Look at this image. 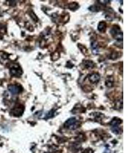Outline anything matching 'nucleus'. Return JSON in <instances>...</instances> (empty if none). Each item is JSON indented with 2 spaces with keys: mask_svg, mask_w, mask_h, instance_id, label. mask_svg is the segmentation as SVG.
<instances>
[{
  "mask_svg": "<svg viewBox=\"0 0 136 153\" xmlns=\"http://www.w3.org/2000/svg\"><path fill=\"white\" fill-rule=\"evenodd\" d=\"M84 64L86 68H92L95 66L94 63L90 60H85L84 61Z\"/></svg>",
  "mask_w": 136,
  "mask_h": 153,
  "instance_id": "9",
  "label": "nucleus"
},
{
  "mask_svg": "<svg viewBox=\"0 0 136 153\" xmlns=\"http://www.w3.org/2000/svg\"><path fill=\"white\" fill-rule=\"evenodd\" d=\"M79 7V5H78V4H77V3H75V2H73L71 4H70L69 6V9L71 10H76Z\"/></svg>",
  "mask_w": 136,
  "mask_h": 153,
  "instance_id": "12",
  "label": "nucleus"
},
{
  "mask_svg": "<svg viewBox=\"0 0 136 153\" xmlns=\"http://www.w3.org/2000/svg\"><path fill=\"white\" fill-rule=\"evenodd\" d=\"M24 111V107L21 105H18L14 107L11 111L12 115L15 117H19L22 115Z\"/></svg>",
  "mask_w": 136,
  "mask_h": 153,
  "instance_id": "5",
  "label": "nucleus"
},
{
  "mask_svg": "<svg viewBox=\"0 0 136 153\" xmlns=\"http://www.w3.org/2000/svg\"><path fill=\"white\" fill-rule=\"evenodd\" d=\"M64 126L66 128L70 130L75 129L78 126V122L75 117H71L66 121Z\"/></svg>",
  "mask_w": 136,
  "mask_h": 153,
  "instance_id": "3",
  "label": "nucleus"
},
{
  "mask_svg": "<svg viewBox=\"0 0 136 153\" xmlns=\"http://www.w3.org/2000/svg\"><path fill=\"white\" fill-rule=\"evenodd\" d=\"M8 90L11 94L16 95L21 93L23 90V88L20 84H9L8 86Z\"/></svg>",
  "mask_w": 136,
  "mask_h": 153,
  "instance_id": "4",
  "label": "nucleus"
},
{
  "mask_svg": "<svg viewBox=\"0 0 136 153\" xmlns=\"http://www.w3.org/2000/svg\"><path fill=\"white\" fill-rule=\"evenodd\" d=\"M100 75L97 73H93L88 76V79L93 84H96L100 80Z\"/></svg>",
  "mask_w": 136,
  "mask_h": 153,
  "instance_id": "6",
  "label": "nucleus"
},
{
  "mask_svg": "<svg viewBox=\"0 0 136 153\" xmlns=\"http://www.w3.org/2000/svg\"><path fill=\"white\" fill-rule=\"evenodd\" d=\"M120 123L119 120H113L112 122V131H113V132L115 134H118L119 133V128L118 127V124Z\"/></svg>",
  "mask_w": 136,
  "mask_h": 153,
  "instance_id": "7",
  "label": "nucleus"
},
{
  "mask_svg": "<svg viewBox=\"0 0 136 153\" xmlns=\"http://www.w3.org/2000/svg\"><path fill=\"white\" fill-rule=\"evenodd\" d=\"M89 9L92 11H97L99 10V8L96 6H92L89 8Z\"/></svg>",
  "mask_w": 136,
  "mask_h": 153,
  "instance_id": "13",
  "label": "nucleus"
},
{
  "mask_svg": "<svg viewBox=\"0 0 136 153\" xmlns=\"http://www.w3.org/2000/svg\"><path fill=\"white\" fill-rule=\"evenodd\" d=\"M114 85V80L112 78L111 76L110 77L108 78V79L106 80V85L107 87L111 88L113 87Z\"/></svg>",
  "mask_w": 136,
  "mask_h": 153,
  "instance_id": "11",
  "label": "nucleus"
},
{
  "mask_svg": "<svg viewBox=\"0 0 136 153\" xmlns=\"http://www.w3.org/2000/svg\"><path fill=\"white\" fill-rule=\"evenodd\" d=\"M10 73L12 76L19 78L23 74V70L19 65L15 64L10 68Z\"/></svg>",
  "mask_w": 136,
  "mask_h": 153,
  "instance_id": "2",
  "label": "nucleus"
},
{
  "mask_svg": "<svg viewBox=\"0 0 136 153\" xmlns=\"http://www.w3.org/2000/svg\"><path fill=\"white\" fill-rule=\"evenodd\" d=\"M91 48L92 50V52L94 54H96L98 52V45L97 43L95 41H93L92 42L91 44Z\"/></svg>",
  "mask_w": 136,
  "mask_h": 153,
  "instance_id": "10",
  "label": "nucleus"
},
{
  "mask_svg": "<svg viewBox=\"0 0 136 153\" xmlns=\"http://www.w3.org/2000/svg\"><path fill=\"white\" fill-rule=\"evenodd\" d=\"M99 2H100V3L102 5L103 4H107L109 2H110V1H99Z\"/></svg>",
  "mask_w": 136,
  "mask_h": 153,
  "instance_id": "14",
  "label": "nucleus"
},
{
  "mask_svg": "<svg viewBox=\"0 0 136 153\" xmlns=\"http://www.w3.org/2000/svg\"><path fill=\"white\" fill-rule=\"evenodd\" d=\"M110 33L115 39L119 41H122L123 33L121 32L120 28L118 26H114L110 30Z\"/></svg>",
  "mask_w": 136,
  "mask_h": 153,
  "instance_id": "1",
  "label": "nucleus"
},
{
  "mask_svg": "<svg viewBox=\"0 0 136 153\" xmlns=\"http://www.w3.org/2000/svg\"><path fill=\"white\" fill-rule=\"evenodd\" d=\"M98 30L101 33H104L107 29V24L104 22H101L98 25Z\"/></svg>",
  "mask_w": 136,
  "mask_h": 153,
  "instance_id": "8",
  "label": "nucleus"
}]
</instances>
